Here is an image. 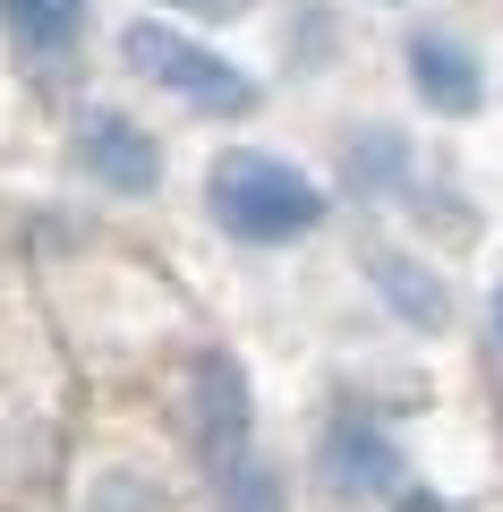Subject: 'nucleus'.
<instances>
[{"label":"nucleus","mask_w":503,"mask_h":512,"mask_svg":"<svg viewBox=\"0 0 503 512\" xmlns=\"http://www.w3.org/2000/svg\"><path fill=\"white\" fill-rule=\"evenodd\" d=\"M205 205H214V222L231 239H248V248H290V239H307L324 214H333L324 188L307 180L299 163L265 154V146L214 154V171H205Z\"/></svg>","instance_id":"f257e3e1"},{"label":"nucleus","mask_w":503,"mask_h":512,"mask_svg":"<svg viewBox=\"0 0 503 512\" xmlns=\"http://www.w3.org/2000/svg\"><path fill=\"white\" fill-rule=\"evenodd\" d=\"M120 60L145 77V86L180 94L188 111H214V120H248L256 111V77L239 60H222L214 43H197L188 26H162V18H137L120 35Z\"/></svg>","instance_id":"f03ea898"},{"label":"nucleus","mask_w":503,"mask_h":512,"mask_svg":"<svg viewBox=\"0 0 503 512\" xmlns=\"http://www.w3.org/2000/svg\"><path fill=\"white\" fill-rule=\"evenodd\" d=\"M69 137H77V163H86L94 188H111V197H154V188H162V146H154V128H145V120L94 103V111H77Z\"/></svg>","instance_id":"7ed1b4c3"},{"label":"nucleus","mask_w":503,"mask_h":512,"mask_svg":"<svg viewBox=\"0 0 503 512\" xmlns=\"http://www.w3.org/2000/svg\"><path fill=\"white\" fill-rule=\"evenodd\" d=\"M188 427H197V453H205V470H239V461L256 453L248 444V427H256V410H248V376H239V359L231 350H205L197 359V376H188Z\"/></svg>","instance_id":"20e7f679"},{"label":"nucleus","mask_w":503,"mask_h":512,"mask_svg":"<svg viewBox=\"0 0 503 512\" xmlns=\"http://www.w3.org/2000/svg\"><path fill=\"white\" fill-rule=\"evenodd\" d=\"M316 478L342 504H384V495H401L410 478H401V444L384 436L367 410H342V419L324 427V444H316Z\"/></svg>","instance_id":"39448f33"},{"label":"nucleus","mask_w":503,"mask_h":512,"mask_svg":"<svg viewBox=\"0 0 503 512\" xmlns=\"http://www.w3.org/2000/svg\"><path fill=\"white\" fill-rule=\"evenodd\" d=\"M401 60H410L418 103H427V111H444V120H469V111L486 103V69H478V52H469L461 35H444V26H418Z\"/></svg>","instance_id":"423d86ee"},{"label":"nucleus","mask_w":503,"mask_h":512,"mask_svg":"<svg viewBox=\"0 0 503 512\" xmlns=\"http://www.w3.org/2000/svg\"><path fill=\"white\" fill-rule=\"evenodd\" d=\"M367 282L384 291V308H393L401 325H418V333H444V325H452V291H444V274H435V265H418V256H401V248H367Z\"/></svg>","instance_id":"0eeeda50"},{"label":"nucleus","mask_w":503,"mask_h":512,"mask_svg":"<svg viewBox=\"0 0 503 512\" xmlns=\"http://www.w3.org/2000/svg\"><path fill=\"white\" fill-rule=\"evenodd\" d=\"M86 18H94V0H0V26H9V43L26 60L77 52L86 43Z\"/></svg>","instance_id":"6e6552de"},{"label":"nucleus","mask_w":503,"mask_h":512,"mask_svg":"<svg viewBox=\"0 0 503 512\" xmlns=\"http://www.w3.org/2000/svg\"><path fill=\"white\" fill-rule=\"evenodd\" d=\"M214 504H222V512H282V478H273L265 461L248 453L239 470H222V478H214Z\"/></svg>","instance_id":"1a4fd4ad"},{"label":"nucleus","mask_w":503,"mask_h":512,"mask_svg":"<svg viewBox=\"0 0 503 512\" xmlns=\"http://www.w3.org/2000/svg\"><path fill=\"white\" fill-rule=\"evenodd\" d=\"M154 9H180V18H214V26L248 18V0H154Z\"/></svg>","instance_id":"9d476101"},{"label":"nucleus","mask_w":503,"mask_h":512,"mask_svg":"<svg viewBox=\"0 0 503 512\" xmlns=\"http://www.w3.org/2000/svg\"><path fill=\"white\" fill-rule=\"evenodd\" d=\"M393 512H444V504H435L427 487H401V495H393Z\"/></svg>","instance_id":"9b49d317"},{"label":"nucleus","mask_w":503,"mask_h":512,"mask_svg":"<svg viewBox=\"0 0 503 512\" xmlns=\"http://www.w3.org/2000/svg\"><path fill=\"white\" fill-rule=\"evenodd\" d=\"M495 342H503V282H495Z\"/></svg>","instance_id":"f8f14e48"}]
</instances>
